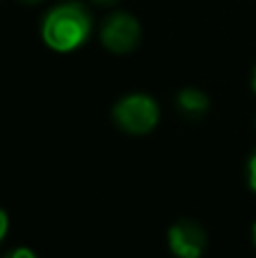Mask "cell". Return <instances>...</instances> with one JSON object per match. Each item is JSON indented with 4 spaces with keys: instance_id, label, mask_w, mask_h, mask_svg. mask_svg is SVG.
Instances as JSON below:
<instances>
[{
    "instance_id": "obj_7",
    "label": "cell",
    "mask_w": 256,
    "mask_h": 258,
    "mask_svg": "<svg viewBox=\"0 0 256 258\" xmlns=\"http://www.w3.org/2000/svg\"><path fill=\"white\" fill-rule=\"evenodd\" d=\"M7 258H36V256L32 254L30 249H16V251H12Z\"/></svg>"
},
{
    "instance_id": "obj_5",
    "label": "cell",
    "mask_w": 256,
    "mask_h": 258,
    "mask_svg": "<svg viewBox=\"0 0 256 258\" xmlns=\"http://www.w3.org/2000/svg\"><path fill=\"white\" fill-rule=\"evenodd\" d=\"M177 104H179V109L184 113H188V116H200V113H204L209 109L207 95L198 89H184L177 95Z\"/></svg>"
},
{
    "instance_id": "obj_11",
    "label": "cell",
    "mask_w": 256,
    "mask_h": 258,
    "mask_svg": "<svg viewBox=\"0 0 256 258\" xmlns=\"http://www.w3.org/2000/svg\"><path fill=\"white\" fill-rule=\"evenodd\" d=\"M254 242H256V224H254Z\"/></svg>"
},
{
    "instance_id": "obj_4",
    "label": "cell",
    "mask_w": 256,
    "mask_h": 258,
    "mask_svg": "<svg viewBox=\"0 0 256 258\" xmlns=\"http://www.w3.org/2000/svg\"><path fill=\"white\" fill-rule=\"evenodd\" d=\"M170 247L179 258H200L207 245L204 231L193 222H179L170 229Z\"/></svg>"
},
{
    "instance_id": "obj_2",
    "label": "cell",
    "mask_w": 256,
    "mask_h": 258,
    "mask_svg": "<svg viewBox=\"0 0 256 258\" xmlns=\"http://www.w3.org/2000/svg\"><path fill=\"white\" fill-rule=\"evenodd\" d=\"M113 118L125 132L145 134L150 132L159 120V109L152 98L148 95H130L120 100L113 109Z\"/></svg>"
},
{
    "instance_id": "obj_8",
    "label": "cell",
    "mask_w": 256,
    "mask_h": 258,
    "mask_svg": "<svg viewBox=\"0 0 256 258\" xmlns=\"http://www.w3.org/2000/svg\"><path fill=\"white\" fill-rule=\"evenodd\" d=\"M5 233H7V215L0 211V240L5 238Z\"/></svg>"
},
{
    "instance_id": "obj_9",
    "label": "cell",
    "mask_w": 256,
    "mask_h": 258,
    "mask_svg": "<svg viewBox=\"0 0 256 258\" xmlns=\"http://www.w3.org/2000/svg\"><path fill=\"white\" fill-rule=\"evenodd\" d=\"M93 3H100V5H111V3H116V0H93Z\"/></svg>"
},
{
    "instance_id": "obj_12",
    "label": "cell",
    "mask_w": 256,
    "mask_h": 258,
    "mask_svg": "<svg viewBox=\"0 0 256 258\" xmlns=\"http://www.w3.org/2000/svg\"><path fill=\"white\" fill-rule=\"evenodd\" d=\"M254 89H256V73H254Z\"/></svg>"
},
{
    "instance_id": "obj_6",
    "label": "cell",
    "mask_w": 256,
    "mask_h": 258,
    "mask_svg": "<svg viewBox=\"0 0 256 258\" xmlns=\"http://www.w3.org/2000/svg\"><path fill=\"white\" fill-rule=\"evenodd\" d=\"M249 183H252V188L256 190V154H254V159L249 161Z\"/></svg>"
},
{
    "instance_id": "obj_3",
    "label": "cell",
    "mask_w": 256,
    "mask_h": 258,
    "mask_svg": "<svg viewBox=\"0 0 256 258\" xmlns=\"http://www.w3.org/2000/svg\"><path fill=\"white\" fill-rule=\"evenodd\" d=\"M141 39V27L132 14H111L102 25V43L111 52L125 54L136 48Z\"/></svg>"
},
{
    "instance_id": "obj_1",
    "label": "cell",
    "mask_w": 256,
    "mask_h": 258,
    "mask_svg": "<svg viewBox=\"0 0 256 258\" xmlns=\"http://www.w3.org/2000/svg\"><path fill=\"white\" fill-rule=\"evenodd\" d=\"M91 32V16L82 5L68 3L59 5L57 9L45 16L43 21V39L52 50L68 52L84 43Z\"/></svg>"
},
{
    "instance_id": "obj_10",
    "label": "cell",
    "mask_w": 256,
    "mask_h": 258,
    "mask_svg": "<svg viewBox=\"0 0 256 258\" xmlns=\"http://www.w3.org/2000/svg\"><path fill=\"white\" fill-rule=\"evenodd\" d=\"M23 3H27V5H34V3H41V0H23Z\"/></svg>"
}]
</instances>
